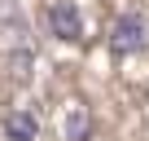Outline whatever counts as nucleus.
<instances>
[{"label":"nucleus","instance_id":"4","mask_svg":"<svg viewBox=\"0 0 149 141\" xmlns=\"http://www.w3.org/2000/svg\"><path fill=\"white\" fill-rule=\"evenodd\" d=\"M61 132H66V141H88L92 137V110H88V102H70Z\"/></svg>","mask_w":149,"mask_h":141},{"label":"nucleus","instance_id":"2","mask_svg":"<svg viewBox=\"0 0 149 141\" xmlns=\"http://www.w3.org/2000/svg\"><path fill=\"white\" fill-rule=\"evenodd\" d=\"M44 18H48V31L57 40H66V44H79L84 40V13L74 9V0H53Z\"/></svg>","mask_w":149,"mask_h":141},{"label":"nucleus","instance_id":"5","mask_svg":"<svg viewBox=\"0 0 149 141\" xmlns=\"http://www.w3.org/2000/svg\"><path fill=\"white\" fill-rule=\"evenodd\" d=\"M0 27H9L13 40L26 35V18H22V9H18V0H0Z\"/></svg>","mask_w":149,"mask_h":141},{"label":"nucleus","instance_id":"3","mask_svg":"<svg viewBox=\"0 0 149 141\" xmlns=\"http://www.w3.org/2000/svg\"><path fill=\"white\" fill-rule=\"evenodd\" d=\"M0 128H5L9 141H35V137H40V119H35L31 110H5Z\"/></svg>","mask_w":149,"mask_h":141},{"label":"nucleus","instance_id":"1","mask_svg":"<svg viewBox=\"0 0 149 141\" xmlns=\"http://www.w3.org/2000/svg\"><path fill=\"white\" fill-rule=\"evenodd\" d=\"M110 53L114 57H132V53H140L145 49V18L140 13H118L114 18V27H110Z\"/></svg>","mask_w":149,"mask_h":141}]
</instances>
